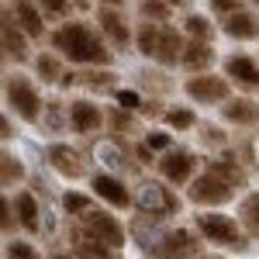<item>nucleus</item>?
Here are the masks:
<instances>
[{
	"mask_svg": "<svg viewBox=\"0 0 259 259\" xmlns=\"http://www.w3.org/2000/svg\"><path fill=\"white\" fill-rule=\"evenodd\" d=\"M52 49L62 59L83 62V66H107L111 62V49L104 31L90 28L87 21H66L62 28L52 31Z\"/></svg>",
	"mask_w": 259,
	"mask_h": 259,
	"instance_id": "f257e3e1",
	"label": "nucleus"
},
{
	"mask_svg": "<svg viewBox=\"0 0 259 259\" xmlns=\"http://www.w3.org/2000/svg\"><path fill=\"white\" fill-rule=\"evenodd\" d=\"M194 225H197L200 239H204V242H214L218 249L245 252V249L252 245L249 235H245V228H242V221L228 218V214H221V211H200L197 218H194Z\"/></svg>",
	"mask_w": 259,
	"mask_h": 259,
	"instance_id": "f03ea898",
	"label": "nucleus"
},
{
	"mask_svg": "<svg viewBox=\"0 0 259 259\" xmlns=\"http://www.w3.org/2000/svg\"><path fill=\"white\" fill-rule=\"evenodd\" d=\"M4 97H7V107H11L24 124H38V121L45 118L41 94L35 90V83L28 80L24 73H7V80H4Z\"/></svg>",
	"mask_w": 259,
	"mask_h": 259,
	"instance_id": "7ed1b4c3",
	"label": "nucleus"
},
{
	"mask_svg": "<svg viewBox=\"0 0 259 259\" xmlns=\"http://www.w3.org/2000/svg\"><path fill=\"white\" fill-rule=\"evenodd\" d=\"M235 190L239 187H232L228 180H221L218 173H200V177L190 180V187H187V200L190 204H197V207H204V211H214V207H221V204H228V200L235 197Z\"/></svg>",
	"mask_w": 259,
	"mask_h": 259,
	"instance_id": "20e7f679",
	"label": "nucleus"
},
{
	"mask_svg": "<svg viewBox=\"0 0 259 259\" xmlns=\"http://www.w3.org/2000/svg\"><path fill=\"white\" fill-rule=\"evenodd\" d=\"M76 232L104 242L107 249H121L124 245V225L114 214H107V211H87V214H80V228Z\"/></svg>",
	"mask_w": 259,
	"mask_h": 259,
	"instance_id": "39448f33",
	"label": "nucleus"
},
{
	"mask_svg": "<svg viewBox=\"0 0 259 259\" xmlns=\"http://www.w3.org/2000/svg\"><path fill=\"white\" fill-rule=\"evenodd\" d=\"M183 90H187V97L197 100V104H225V100H232V83L228 76H211V73H200V76H190V80L183 83Z\"/></svg>",
	"mask_w": 259,
	"mask_h": 259,
	"instance_id": "423d86ee",
	"label": "nucleus"
},
{
	"mask_svg": "<svg viewBox=\"0 0 259 259\" xmlns=\"http://www.w3.org/2000/svg\"><path fill=\"white\" fill-rule=\"evenodd\" d=\"M159 166V177L166 183H173V187H183V183H190L194 180V169H197V156L190 152V149H169V152H162V159H156Z\"/></svg>",
	"mask_w": 259,
	"mask_h": 259,
	"instance_id": "0eeeda50",
	"label": "nucleus"
},
{
	"mask_svg": "<svg viewBox=\"0 0 259 259\" xmlns=\"http://www.w3.org/2000/svg\"><path fill=\"white\" fill-rule=\"evenodd\" d=\"M139 204L142 211L149 214H156V218H166V214H177V204L180 200L169 194V187H162V183H142V190H139Z\"/></svg>",
	"mask_w": 259,
	"mask_h": 259,
	"instance_id": "6e6552de",
	"label": "nucleus"
},
{
	"mask_svg": "<svg viewBox=\"0 0 259 259\" xmlns=\"http://www.w3.org/2000/svg\"><path fill=\"white\" fill-rule=\"evenodd\" d=\"M156 259H197V239L187 232V228H177V232H166V239L152 249Z\"/></svg>",
	"mask_w": 259,
	"mask_h": 259,
	"instance_id": "1a4fd4ad",
	"label": "nucleus"
},
{
	"mask_svg": "<svg viewBox=\"0 0 259 259\" xmlns=\"http://www.w3.org/2000/svg\"><path fill=\"white\" fill-rule=\"evenodd\" d=\"M90 187H94V197L107 200L111 207H118V211L132 207V190L124 187V180L111 177V173H94L90 177Z\"/></svg>",
	"mask_w": 259,
	"mask_h": 259,
	"instance_id": "9d476101",
	"label": "nucleus"
},
{
	"mask_svg": "<svg viewBox=\"0 0 259 259\" xmlns=\"http://www.w3.org/2000/svg\"><path fill=\"white\" fill-rule=\"evenodd\" d=\"M97 28L104 31V38L111 41L114 49H124L128 41H132V28H128V21L121 14L118 7H100L97 11Z\"/></svg>",
	"mask_w": 259,
	"mask_h": 259,
	"instance_id": "9b49d317",
	"label": "nucleus"
},
{
	"mask_svg": "<svg viewBox=\"0 0 259 259\" xmlns=\"http://www.w3.org/2000/svg\"><path fill=\"white\" fill-rule=\"evenodd\" d=\"M0 41H4V56H7V59L28 62V41H24V31L18 28L11 7L4 11V21H0Z\"/></svg>",
	"mask_w": 259,
	"mask_h": 259,
	"instance_id": "f8f14e48",
	"label": "nucleus"
},
{
	"mask_svg": "<svg viewBox=\"0 0 259 259\" xmlns=\"http://www.w3.org/2000/svg\"><path fill=\"white\" fill-rule=\"evenodd\" d=\"M104 124V111H100L94 100H73L69 104V128L76 135H90Z\"/></svg>",
	"mask_w": 259,
	"mask_h": 259,
	"instance_id": "ddd939ff",
	"label": "nucleus"
},
{
	"mask_svg": "<svg viewBox=\"0 0 259 259\" xmlns=\"http://www.w3.org/2000/svg\"><path fill=\"white\" fill-rule=\"evenodd\" d=\"M49 162H52V169H56L59 177H66V180H80L83 173H87L80 152H76V149H69V145H62V142L49 145Z\"/></svg>",
	"mask_w": 259,
	"mask_h": 259,
	"instance_id": "4468645a",
	"label": "nucleus"
},
{
	"mask_svg": "<svg viewBox=\"0 0 259 259\" xmlns=\"http://www.w3.org/2000/svg\"><path fill=\"white\" fill-rule=\"evenodd\" d=\"M180 66H183L187 73H194V76H200V73H207V69L214 66V45H211V41L187 38V45H183V59H180Z\"/></svg>",
	"mask_w": 259,
	"mask_h": 259,
	"instance_id": "2eb2a0df",
	"label": "nucleus"
},
{
	"mask_svg": "<svg viewBox=\"0 0 259 259\" xmlns=\"http://www.w3.org/2000/svg\"><path fill=\"white\" fill-rule=\"evenodd\" d=\"M221 118L228 124H239V128H256L259 124V104L252 97H232L221 104Z\"/></svg>",
	"mask_w": 259,
	"mask_h": 259,
	"instance_id": "dca6fc26",
	"label": "nucleus"
},
{
	"mask_svg": "<svg viewBox=\"0 0 259 259\" xmlns=\"http://www.w3.org/2000/svg\"><path fill=\"white\" fill-rule=\"evenodd\" d=\"M14 21H18V28L28 35V38H41L45 35V14H41V7L35 0H14Z\"/></svg>",
	"mask_w": 259,
	"mask_h": 259,
	"instance_id": "f3484780",
	"label": "nucleus"
},
{
	"mask_svg": "<svg viewBox=\"0 0 259 259\" xmlns=\"http://www.w3.org/2000/svg\"><path fill=\"white\" fill-rule=\"evenodd\" d=\"M183 45H187V38L180 35L177 28H166V24H162L156 62H159V66H180V59H183Z\"/></svg>",
	"mask_w": 259,
	"mask_h": 259,
	"instance_id": "a211bd4d",
	"label": "nucleus"
},
{
	"mask_svg": "<svg viewBox=\"0 0 259 259\" xmlns=\"http://www.w3.org/2000/svg\"><path fill=\"white\" fill-rule=\"evenodd\" d=\"M225 76L242 83V87H259V62L249 56H228L225 59Z\"/></svg>",
	"mask_w": 259,
	"mask_h": 259,
	"instance_id": "6ab92c4d",
	"label": "nucleus"
},
{
	"mask_svg": "<svg viewBox=\"0 0 259 259\" xmlns=\"http://www.w3.org/2000/svg\"><path fill=\"white\" fill-rule=\"evenodd\" d=\"M221 31L228 35V38H259V18L252 14V11H239V14H232V18L221 21Z\"/></svg>",
	"mask_w": 259,
	"mask_h": 259,
	"instance_id": "aec40b11",
	"label": "nucleus"
},
{
	"mask_svg": "<svg viewBox=\"0 0 259 259\" xmlns=\"http://www.w3.org/2000/svg\"><path fill=\"white\" fill-rule=\"evenodd\" d=\"M14 211H18V221L28 235H38L41 232V207L35 194H14Z\"/></svg>",
	"mask_w": 259,
	"mask_h": 259,
	"instance_id": "412c9836",
	"label": "nucleus"
},
{
	"mask_svg": "<svg viewBox=\"0 0 259 259\" xmlns=\"http://www.w3.org/2000/svg\"><path fill=\"white\" fill-rule=\"evenodd\" d=\"M239 221L245 228V235L252 242H259V190H252L239 200Z\"/></svg>",
	"mask_w": 259,
	"mask_h": 259,
	"instance_id": "4be33fe9",
	"label": "nucleus"
},
{
	"mask_svg": "<svg viewBox=\"0 0 259 259\" xmlns=\"http://www.w3.org/2000/svg\"><path fill=\"white\" fill-rule=\"evenodd\" d=\"M159 35H162V24H156V21H142L139 24V31H135V49H139L145 59H156Z\"/></svg>",
	"mask_w": 259,
	"mask_h": 259,
	"instance_id": "5701e85b",
	"label": "nucleus"
},
{
	"mask_svg": "<svg viewBox=\"0 0 259 259\" xmlns=\"http://www.w3.org/2000/svg\"><path fill=\"white\" fill-rule=\"evenodd\" d=\"M62 56L59 52H41L38 59H35V73H38L41 83H59L66 76V69H62Z\"/></svg>",
	"mask_w": 259,
	"mask_h": 259,
	"instance_id": "b1692460",
	"label": "nucleus"
},
{
	"mask_svg": "<svg viewBox=\"0 0 259 259\" xmlns=\"http://www.w3.org/2000/svg\"><path fill=\"white\" fill-rule=\"evenodd\" d=\"M24 177H28V173H24V162H21L11 149H4V156H0V183H4V187H18Z\"/></svg>",
	"mask_w": 259,
	"mask_h": 259,
	"instance_id": "393cba45",
	"label": "nucleus"
},
{
	"mask_svg": "<svg viewBox=\"0 0 259 259\" xmlns=\"http://www.w3.org/2000/svg\"><path fill=\"white\" fill-rule=\"evenodd\" d=\"M73 249H76V259H111V252H114V249H107L104 242L90 239V235H83V232H76Z\"/></svg>",
	"mask_w": 259,
	"mask_h": 259,
	"instance_id": "a878e982",
	"label": "nucleus"
},
{
	"mask_svg": "<svg viewBox=\"0 0 259 259\" xmlns=\"http://www.w3.org/2000/svg\"><path fill=\"white\" fill-rule=\"evenodd\" d=\"M207 169H211V173H218L221 180H228L232 187H245V169H242L235 159H211Z\"/></svg>",
	"mask_w": 259,
	"mask_h": 259,
	"instance_id": "bb28decb",
	"label": "nucleus"
},
{
	"mask_svg": "<svg viewBox=\"0 0 259 259\" xmlns=\"http://www.w3.org/2000/svg\"><path fill=\"white\" fill-rule=\"evenodd\" d=\"M183 31L197 41H214V24L204 18V14H190V18L183 21Z\"/></svg>",
	"mask_w": 259,
	"mask_h": 259,
	"instance_id": "cd10ccee",
	"label": "nucleus"
},
{
	"mask_svg": "<svg viewBox=\"0 0 259 259\" xmlns=\"http://www.w3.org/2000/svg\"><path fill=\"white\" fill-rule=\"evenodd\" d=\"M62 211L80 218L87 211H94V200L87 197V194H80V190H66V194H62Z\"/></svg>",
	"mask_w": 259,
	"mask_h": 259,
	"instance_id": "c85d7f7f",
	"label": "nucleus"
},
{
	"mask_svg": "<svg viewBox=\"0 0 259 259\" xmlns=\"http://www.w3.org/2000/svg\"><path fill=\"white\" fill-rule=\"evenodd\" d=\"M162 121H166L173 132H187V128H194V124H197L194 111H187V107H169V111L162 114Z\"/></svg>",
	"mask_w": 259,
	"mask_h": 259,
	"instance_id": "c756f323",
	"label": "nucleus"
},
{
	"mask_svg": "<svg viewBox=\"0 0 259 259\" xmlns=\"http://www.w3.org/2000/svg\"><path fill=\"white\" fill-rule=\"evenodd\" d=\"M139 14L145 21H156V24H159V21L169 18V4H166V0H142V4H139Z\"/></svg>",
	"mask_w": 259,
	"mask_h": 259,
	"instance_id": "7c9ffc66",
	"label": "nucleus"
},
{
	"mask_svg": "<svg viewBox=\"0 0 259 259\" xmlns=\"http://www.w3.org/2000/svg\"><path fill=\"white\" fill-rule=\"evenodd\" d=\"M18 211H14V197H4L0 200V228H4V235H11L14 228H18Z\"/></svg>",
	"mask_w": 259,
	"mask_h": 259,
	"instance_id": "2f4dec72",
	"label": "nucleus"
},
{
	"mask_svg": "<svg viewBox=\"0 0 259 259\" xmlns=\"http://www.w3.org/2000/svg\"><path fill=\"white\" fill-rule=\"evenodd\" d=\"M7 259H41L38 249L31 242H21V239H11L7 242Z\"/></svg>",
	"mask_w": 259,
	"mask_h": 259,
	"instance_id": "473e14b6",
	"label": "nucleus"
},
{
	"mask_svg": "<svg viewBox=\"0 0 259 259\" xmlns=\"http://www.w3.org/2000/svg\"><path fill=\"white\" fill-rule=\"evenodd\" d=\"M35 4L41 7V14H45V18H62V14L69 11V4H73V0H35Z\"/></svg>",
	"mask_w": 259,
	"mask_h": 259,
	"instance_id": "72a5a7b5",
	"label": "nucleus"
},
{
	"mask_svg": "<svg viewBox=\"0 0 259 259\" xmlns=\"http://www.w3.org/2000/svg\"><path fill=\"white\" fill-rule=\"evenodd\" d=\"M211 11L221 14V18H232V14L245 11V4H242V0H211Z\"/></svg>",
	"mask_w": 259,
	"mask_h": 259,
	"instance_id": "f704fd0d",
	"label": "nucleus"
},
{
	"mask_svg": "<svg viewBox=\"0 0 259 259\" xmlns=\"http://www.w3.org/2000/svg\"><path fill=\"white\" fill-rule=\"evenodd\" d=\"M149 149H152V152H169V149H173V139H169V135H166V132H149Z\"/></svg>",
	"mask_w": 259,
	"mask_h": 259,
	"instance_id": "c9c22d12",
	"label": "nucleus"
},
{
	"mask_svg": "<svg viewBox=\"0 0 259 259\" xmlns=\"http://www.w3.org/2000/svg\"><path fill=\"white\" fill-rule=\"evenodd\" d=\"M107 124H111L114 132H128V128H132V114H128L124 107H118V111H111V118H107Z\"/></svg>",
	"mask_w": 259,
	"mask_h": 259,
	"instance_id": "e433bc0d",
	"label": "nucleus"
},
{
	"mask_svg": "<svg viewBox=\"0 0 259 259\" xmlns=\"http://www.w3.org/2000/svg\"><path fill=\"white\" fill-rule=\"evenodd\" d=\"M87 87H114V83H118V76H114V73H87Z\"/></svg>",
	"mask_w": 259,
	"mask_h": 259,
	"instance_id": "4c0bfd02",
	"label": "nucleus"
},
{
	"mask_svg": "<svg viewBox=\"0 0 259 259\" xmlns=\"http://www.w3.org/2000/svg\"><path fill=\"white\" fill-rule=\"evenodd\" d=\"M200 142H204V145H207V142H211V145H225V135H221V128H214V124H204V128H200Z\"/></svg>",
	"mask_w": 259,
	"mask_h": 259,
	"instance_id": "58836bf2",
	"label": "nucleus"
},
{
	"mask_svg": "<svg viewBox=\"0 0 259 259\" xmlns=\"http://www.w3.org/2000/svg\"><path fill=\"white\" fill-rule=\"evenodd\" d=\"M118 107L135 111V107H139V94H135V90H118Z\"/></svg>",
	"mask_w": 259,
	"mask_h": 259,
	"instance_id": "ea45409f",
	"label": "nucleus"
},
{
	"mask_svg": "<svg viewBox=\"0 0 259 259\" xmlns=\"http://www.w3.org/2000/svg\"><path fill=\"white\" fill-rule=\"evenodd\" d=\"M135 156H139V162H152V159H156V152L149 149V142H142L139 149H135Z\"/></svg>",
	"mask_w": 259,
	"mask_h": 259,
	"instance_id": "a19ab883",
	"label": "nucleus"
},
{
	"mask_svg": "<svg viewBox=\"0 0 259 259\" xmlns=\"http://www.w3.org/2000/svg\"><path fill=\"white\" fill-rule=\"evenodd\" d=\"M0 128H4V132H0V135H4V142H11V135H14V132H11V118H7V114H4V121H0Z\"/></svg>",
	"mask_w": 259,
	"mask_h": 259,
	"instance_id": "79ce46f5",
	"label": "nucleus"
},
{
	"mask_svg": "<svg viewBox=\"0 0 259 259\" xmlns=\"http://www.w3.org/2000/svg\"><path fill=\"white\" fill-rule=\"evenodd\" d=\"M73 83H76V73H66V76L59 80V87H73Z\"/></svg>",
	"mask_w": 259,
	"mask_h": 259,
	"instance_id": "37998d69",
	"label": "nucleus"
},
{
	"mask_svg": "<svg viewBox=\"0 0 259 259\" xmlns=\"http://www.w3.org/2000/svg\"><path fill=\"white\" fill-rule=\"evenodd\" d=\"M100 4H104V7H121L124 0H100Z\"/></svg>",
	"mask_w": 259,
	"mask_h": 259,
	"instance_id": "c03bdc74",
	"label": "nucleus"
},
{
	"mask_svg": "<svg viewBox=\"0 0 259 259\" xmlns=\"http://www.w3.org/2000/svg\"><path fill=\"white\" fill-rule=\"evenodd\" d=\"M166 4H169V7H183L187 0H166Z\"/></svg>",
	"mask_w": 259,
	"mask_h": 259,
	"instance_id": "a18cd8bd",
	"label": "nucleus"
},
{
	"mask_svg": "<svg viewBox=\"0 0 259 259\" xmlns=\"http://www.w3.org/2000/svg\"><path fill=\"white\" fill-rule=\"evenodd\" d=\"M52 259H76V256H66V252H56Z\"/></svg>",
	"mask_w": 259,
	"mask_h": 259,
	"instance_id": "49530a36",
	"label": "nucleus"
},
{
	"mask_svg": "<svg viewBox=\"0 0 259 259\" xmlns=\"http://www.w3.org/2000/svg\"><path fill=\"white\" fill-rule=\"evenodd\" d=\"M197 259H221V256H197Z\"/></svg>",
	"mask_w": 259,
	"mask_h": 259,
	"instance_id": "de8ad7c7",
	"label": "nucleus"
}]
</instances>
